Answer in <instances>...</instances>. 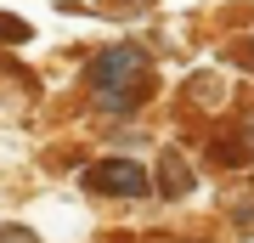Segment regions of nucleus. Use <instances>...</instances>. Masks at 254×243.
Listing matches in <instances>:
<instances>
[{
    "label": "nucleus",
    "instance_id": "obj_1",
    "mask_svg": "<svg viewBox=\"0 0 254 243\" xmlns=\"http://www.w3.org/2000/svg\"><path fill=\"white\" fill-rule=\"evenodd\" d=\"M141 68H147L141 45H113V51H102L96 63H91L96 85H125V80H141Z\"/></svg>",
    "mask_w": 254,
    "mask_h": 243
},
{
    "label": "nucleus",
    "instance_id": "obj_2",
    "mask_svg": "<svg viewBox=\"0 0 254 243\" xmlns=\"http://www.w3.org/2000/svg\"><path fill=\"white\" fill-rule=\"evenodd\" d=\"M91 187L96 192H147L153 181H147V170L136 159H108L102 170H91Z\"/></svg>",
    "mask_w": 254,
    "mask_h": 243
},
{
    "label": "nucleus",
    "instance_id": "obj_3",
    "mask_svg": "<svg viewBox=\"0 0 254 243\" xmlns=\"http://www.w3.org/2000/svg\"><path fill=\"white\" fill-rule=\"evenodd\" d=\"M164 164H170V170H164V192H170V198L187 192V187H192V170H181V159H164Z\"/></svg>",
    "mask_w": 254,
    "mask_h": 243
},
{
    "label": "nucleus",
    "instance_id": "obj_4",
    "mask_svg": "<svg viewBox=\"0 0 254 243\" xmlns=\"http://www.w3.org/2000/svg\"><path fill=\"white\" fill-rule=\"evenodd\" d=\"M0 243H40L28 226H0Z\"/></svg>",
    "mask_w": 254,
    "mask_h": 243
},
{
    "label": "nucleus",
    "instance_id": "obj_5",
    "mask_svg": "<svg viewBox=\"0 0 254 243\" xmlns=\"http://www.w3.org/2000/svg\"><path fill=\"white\" fill-rule=\"evenodd\" d=\"M0 40H28V28L17 17H0Z\"/></svg>",
    "mask_w": 254,
    "mask_h": 243
},
{
    "label": "nucleus",
    "instance_id": "obj_6",
    "mask_svg": "<svg viewBox=\"0 0 254 243\" xmlns=\"http://www.w3.org/2000/svg\"><path fill=\"white\" fill-rule=\"evenodd\" d=\"M249 142H254V125H249Z\"/></svg>",
    "mask_w": 254,
    "mask_h": 243
}]
</instances>
